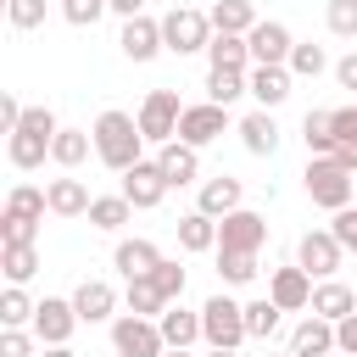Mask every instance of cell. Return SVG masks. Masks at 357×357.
I'll return each mask as SVG.
<instances>
[{
    "instance_id": "6da1fadb",
    "label": "cell",
    "mask_w": 357,
    "mask_h": 357,
    "mask_svg": "<svg viewBox=\"0 0 357 357\" xmlns=\"http://www.w3.org/2000/svg\"><path fill=\"white\" fill-rule=\"evenodd\" d=\"M89 134H95V156H100L112 173H128V167L145 156V145H151V139L139 134V117H128V112H100Z\"/></svg>"
},
{
    "instance_id": "7a4b0ae2",
    "label": "cell",
    "mask_w": 357,
    "mask_h": 357,
    "mask_svg": "<svg viewBox=\"0 0 357 357\" xmlns=\"http://www.w3.org/2000/svg\"><path fill=\"white\" fill-rule=\"evenodd\" d=\"M301 184H307L312 206L340 212V206H351V184H357V173H346L335 156H312V162H307V173H301Z\"/></svg>"
},
{
    "instance_id": "3957f363",
    "label": "cell",
    "mask_w": 357,
    "mask_h": 357,
    "mask_svg": "<svg viewBox=\"0 0 357 357\" xmlns=\"http://www.w3.org/2000/svg\"><path fill=\"white\" fill-rule=\"evenodd\" d=\"M201 340L206 346H245L251 340V329H245V301H234V296H212L206 307H201Z\"/></svg>"
},
{
    "instance_id": "277c9868",
    "label": "cell",
    "mask_w": 357,
    "mask_h": 357,
    "mask_svg": "<svg viewBox=\"0 0 357 357\" xmlns=\"http://www.w3.org/2000/svg\"><path fill=\"white\" fill-rule=\"evenodd\" d=\"M212 17L206 11H195V6H173L167 17H162V39H167V50L173 56H195V50H206L212 45Z\"/></svg>"
},
{
    "instance_id": "5b68a950",
    "label": "cell",
    "mask_w": 357,
    "mask_h": 357,
    "mask_svg": "<svg viewBox=\"0 0 357 357\" xmlns=\"http://www.w3.org/2000/svg\"><path fill=\"white\" fill-rule=\"evenodd\" d=\"M139 134L151 139V145H167V139H178V117H184V100H178V89H151L145 100H139Z\"/></svg>"
},
{
    "instance_id": "8992f818",
    "label": "cell",
    "mask_w": 357,
    "mask_h": 357,
    "mask_svg": "<svg viewBox=\"0 0 357 357\" xmlns=\"http://www.w3.org/2000/svg\"><path fill=\"white\" fill-rule=\"evenodd\" d=\"M112 351H117V357H162V351H167L162 324H156V318H139V312L112 318Z\"/></svg>"
},
{
    "instance_id": "52a82bcc",
    "label": "cell",
    "mask_w": 357,
    "mask_h": 357,
    "mask_svg": "<svg viewBox=\"0 0 357 357\" xmlns=\"http://www.w3.org/2000/svg\"><path fill=\"white\" fill-rule=\"evenodd\" d=\"M229 134V106H218V100H195V106H184V117H178V139L184 145H212V139H223Z\"/></svg>"
},
{
    "instance_id": "ba28073f",
    "label": "cell",
    "mask_w": 357,
    "mask_h": 357,
    "mask_svg": "<svg viewBox=\"0 0 357 357\" xmlns=\"http://www.w3.org/2000/svg\"><path fill=\"white\" fill-rule=\"evenodd\" d=\"M340 257H346V245H340L329 229H307V234L296 240V262H301L312 279H335V273H340Z\"/></svg>"
},
{
    "instance_id": "9c48e42d",
    "label": "cell",
    "mask_w": 357,
    "mask_h": 357,
    "mask_svg": "<svg viewBox=\"0 0 357 357\" xmlns=\"http://www.w3.org/2000/svg\"><path fill=\"white\" fill-rule=\"evenodd\" d=\"M262 240H268V218L262 212L240 206V212L218 218V251H262Z\"/></svg>"
},
{
    "instance_id": "30bf717a",
    "label": "cell",
    "mask_w": 357,
    "mask_h": 357,
    "mask_svg": "<svg viewBox=\"0 0 357 357\" xmlns=\"http://www.w3.org/2000/svg\"><path fill=\"white\" fill-rule=\"evenodd\" d=\"M167 190H173V184H167V173H162V162H156V156H151V162L139 156V162H134V167L123 173V195H128V201H134L139 212L162 206V195H167Z\"/></svg>"
},
{
    "instance_id": "8fae6325",
    "label": "cell",
    "mask_w": 357,
    "mask_h": 357,
    "mask_svg": "<svg viewBox=\"0 0 357 357\" xmlns=\"http://www.w3.org/2000/svg\"><path fill=\"white\" fill-rule=\"evenodd\" d=\"M78 324H84V318H78L73 296H67V301H61V296H45V301H39V312H33V335H39L45 346H67Z\"/></svg>"
},
{
    "instance_id": "7c38bea8",
    "label": "cell",
    "mask_w": 357,
    "mask_h": 357,
    "mask_svg": "<svg viewBox=\"0 0 357 357\" xmlns=\"http://www.w3.org/2000/svg\"><path fill=\"white\" fill-rule=\"evenodd\" d=\"M117 45H123V56L128 61H151V56H162L167 50V39H162V17H123V33H117Z\"/></svg>"
},
{
    "instance_id": "4fadbf2b",
    "label": "cell",
    "mask_w": 357,
    "mask_h": 357,
    "mask_svg": "<svg viewBox=\"0 0 357 357\" xmlns=\"http://www.w3.org/2000/svg\"><path fill=\"white\" fill-rule=\"evenodd\" d=\"M245 45H251V61H257V67H284V61H290V50H296L290 28H284V22H273V17H268V22H257V28L245 33Z\"/></svg>"
},
{
    "instance_id": "5bb4252c",
    "label": "cell",
    "mask_w": 357,
    "mask_h": 357,
    "mask_svg": "<svg viewBox=\"0 0 357 357\" xmlns=\"http://www.w3.org/2000/svg\"><path fill=\"white\" fill-rule=\"evenodd\" d=\"M268 296H273L284 312H307V307H312V273H307L301 262H290V268H273V279H268Z\"/></svg>"
},
{
    "instance_id": "9a60e30c",
    "label": "cell",
    "mask_w": 357,
    "mask_h": 357,
    "mask_svg": "<svg viewBox=\"0 0 357 357\" xmlns=\"http://www.w3.org/2000/svg\"><path fill=\"white\" fill-rule=\"evenodd\" d=\"M156 162H162V173H167V184H173V190H184V184H195V178H201V151H195V145H184V139H167V145L156 151Z\"/></svg>"
},
{
    "instance_id": "2e32d148",
    "label": "cell",
    "mask_w": 357,
    "mask_h": 357,
    "mask_svg": "<svg viewBox=\"0 0 357 357\" xmlns=\"http://www.w3.org/2000/svg\"><path fill=\"white\" fill-rule=\"evenodd\" d=\"M234 134H240V145H245L251 156H273V151H279V123H273V112H262V106L245 112Z\"/></svg>"
},
{
    "instance_id": "e0dca14e",
    "label": "cell",
    "mask_w": 357,
    "mask_h": 357,
    "mask_svg": "<svg viewBox=\"0 0 357 357\" xmlns=\"http://www.w3.org/2000/svg\"><path fill=\"white\" fill-rule=\"evenodd\" d=\"M73 307H78L84 324H106V318L117 312V290H112L106 279H84V284L73 290Z\"/></svg>"
},
{
    "instance_id": "ac0fdd59",
    "label": "cell",
    "mask_w": 357,
    "mask_h": 357,
    "mask_svg": "<svg viewBox=\"0 0 357 357\" xmlns=\"http://www.w3.org/2000/svg\"><path fill=\"white\" fill-rule=\"evenodd\" d=\"M290 351H296V357H324V351H335V324L318 318V312H307V318L290 329Z\"/></svg>"
},
{
    "instance_id": "d6986e66",
    "label": "cell",
    "mask_w": 357,
    "mask_h": 357,
    "mask_svg": "<svg viewBox=\"0 0 357 357\" xmlns=\"http://www.w3.org/2000/svg\"><path fill=\"white\" fill-rule=\"evenodd\" d=\"M245 78H251L257 106H262V112H273V106H284V100H290V78H296V73H290V67H251Z\"/></svg>"
},
{
    "instance_id": "ffe728a7",
    "label": "cell",
    "mask_w": 357,
    "mask_h": 357,
    "mask_svg": "<svg viewBox=\"0 0 357 357\" xmlns=\"http://www.w3.org/2000/svg\"><path fill=\"white\" fill-rule=\"evenodd\" d=\"M240 178H229V173H218V178H206L201 184V195H195V206L206 212V218H229V212H240Z\"/></svg>"
},
{
    "instance_id": "44dd1931",
    "label": "cell",
    "mask_w": 357,
    "mask_h": 357,
    "mask_svg": "<svg viewBox=\"0 0 357 357\" xmlns=\"http://www.w3.org/2000/svg\"><path fill=\"white\" fill-rule=\"evenodd\" d=\"M307 312H318V318L340 324L346 312H357V290H351V284H340V279H324V284H312V307H307Z\"/></svg>"
},
{
    "instance_id": "7402d4cb",
    "label": "cell",
    "mask_w": 357,
    "mask_h": 357,
    "mask_svg": "<svg viewBox=\"0 0 357 357\" xmlns=\"http://www.w3.org/2000/svg\"><path fill=\"white\" fill-rule=\"evenodd\" d=\"M45 195H50V212L56 218H89V190H84V178H50L45 184Z\"/></svg>"
},
{
    "instance_id": "603a6c76",
    "label": "cell",
    "mask_w": 357,
    "mask_h": 357,
    "mask_svg": "<svg viewBox=\"0 0 357 357\" xmlns=\"http://www.w3.org/2000/svg\"><path fill=\"white\" fill-rule=\"evenodd\" d=\"M156 262H162V251H156L151 240H117V251H112V268H117L123 279H145Z\"/></svg>"
},
{
    "instance_id": "cb8c5ba5",
    "label": "cell",
    "mask_w": 357,
    "mask_h": 357,
    "mask_svg": "<svg viewBox=\"0 0 357 357\" xmlns=\"http://www.w3.org/2000/svg\"><path fill=\"white\" fill-rule=\"evenodd\" d=\"M156 324H162V340H167V346H195V340H201V312H190V307H178V301H167Z\"/></svg>"
},
{
    "instance_id": "d4e9b609",
    "label": "cell",
    "mask_w": 357,
    "mask_h": 357,
    "mask_svg": "<svg viewBox=\"0 0 357 357\" xmlns=\"http://www.w3.org/2000/svg\"><path fill=\"white\" fill-rule=\"evenodd\" d=\"M206 61L212 67H240V73H251L257 61H251V45H245V33H212V45H206Z\"/></svg>"
},
{
    "instance_id": "484cf974",
    "label": "cell",
    "mask_w": 357,
    "mask_h": 357,
    "mask_svg": "<svg viewBox=\"0 0 357 357\" xmlns=\"http://www.w3.org/2000/svg\"><path fill=\"white\" fill-rule=\"evenodd\" d=\"M6 156H11V167H17V173H28V167H39V162L50 156V139H45V134L17 128V134H6Z\"/></svg>"
},
{
    "instance_id": "4316f807",
    "label": "cell",
    "mask_w": 357,
    "mask_h": 357,
    "mask_svg": "<svg viewBox=\"0 0 357 357\" xmlns=\"http://www.w3.org/2000/svg\"><path fill=\"white\" fill-rule=\"evenodd\" d=\"M178 245L184 251H218V218H206L201 206L178 218Z\"/></svg>"
},
{
    "instance_id": "83f0119b",
    "label": "cell",
    "mask_w": 357,
    "mask_h": 357,
    "mask_svg": "<svg viewBox=\"0 0 357 357\" xmlns=\"http://www.w3.org/2000/svg\"><path fill=\"white\" fill-rule=\"evenodd\" d=\"M206 17H212V28H218V33H251V28L262 22L251 0H218Z\"/></svg>"
},
{
    "instance_id": "f1b7e54d",
    "label": "cell",
    "mask_w": 357,
    "mask_h": 357,
    "mask_svg": "<svg viewBox=\"0 0 357 357\" xmlns=\"http://www.w3.org/2000/svg\"><path fill=\"white\" fill-rule=\"evenodd\" d=\"M240 95H251V78H245L240 67H212V73H206V100L234 106Z\"/></svg>"
},
{
    "instance_id": "f546056e",
    "label": "cell",
    "mask_w": 357,
    "mask_h": 357,
    "mask_svg": "<svg viewBox=\"0 0 357 357\" xmlns=\"http://www.w3.org/2000/svg\"><path fill=\"white\" fill-rule=\"evenodd\" d=\"M89 151H95V134H89V128H61V134L50 139V162H56V167H78Z\"/></svg>"
},
{
    "instance_id": "4dcf8cb0",
    "label": "cell",
    "mask_w": 357,
    "mask_h": 357,
    "mask_svg": "<svg viewBox=\"0 0 357 357\" xmlns=\"http://www.w3.org/2000/svg\"><path fill=\"white\" fill-rule=\"evenodd\" d=\"M301 139L312 156H335V112H307L301 117Z\"/></svg>"
},
{
    "instance_id": "1f68e13d",
    "label": "cell",
    "mask_w": 357,
    "mask_h": 357,
    "mask_svg": "<svg viewBox=\"0 0 357 357\" xmlns=\"http://www.w3.org/2000/svg\"><path fill=\"white\" fill-rule=\"evenodd\" d=\"M128 212H134V201H128L123 190H117V195H95V201H89V223H95V229H106V234H112V229H123V223H128Z\"/></svg>"
},
{
    "instance_id": "d6a6232c",
    "label": "cell",
    "mask_w": 357,
    "mask_h": 357,
    "mask_svg": "<svg viewBox=\"0 0 357 357\" xmlns=\"http://www.w3.org/2000/svg\"><path fill=\"white\" fill-rule=\"evenodd\" d=\"M0 273H6L11 284H28V279L39 273V251H33V245H0Z\"/></svg>"
},
{
    "instance_id": "836d02e7",
    "label": "cell",
    "mask_w": 357,
    "mask_h": 357,
    "mask_svg": "<svg viewBox=\"0 0 357 357\" xmlns=\"http://www.w3.org/2000/svg\"><path fill=\"white\" fill-rule=\"evenodd\" d=\"M162 307H167V296L156 290L151 273H145V279H128V312H139V318H162Z\"/></svg>"
},
{
    "instance_id": "e575fe53",
    "label": "cell",
    "mask_w": 357,
    "mask_h": 357,
    "mask_svg": "<svg viewBox=\"0 0 357 357\" xmlns=\"http://www.w3.org/2000/svg\"><path fill=\"white\" fill-rule=\"evenodd\" d=\"M6 212H17V218H45L50 212V195L45 190H33V184H11V195H6Z\"/></svg>"
},
{
    "instance_id": "d590c367",
    "label": "cell",
    "mask_w": 357,
    "mask_h": 357,
    "mask_svg": "<svg viewBox=\"0 0 357 357\" xmlns=\"http://www.w3.org/2000/svg\"><path fill=\"white\" fill-rule=\"evenodd\" d=\"M218 279L223 284H251L257 279V251H218Z\"/></svg>"
},
{
    "instance_id": "8d00e7d4",
    "label": "cell",
    "mask_w": 357,
    "mask_h": 357,
    "mask_svg": "<svg viewBox=\"0 0 357 357\" xmlns=\"http://www.w3.org/2000/svg\"><path fill=\"white\" fill-rule=\"evenodd\" d=\"M33 312H39V301H28L22 284H6V296H0V324H6V329H22V324H33Z\"/></svg>"
},
{
    "instance_id": "74e56055",
    "label": "cell",
    "mask_w": 357,
    "mask_h": 357,
    "mask_svg": "<svg viewBox=\"0 0 357 357\" xmlns=\"http://www.w3.org/2000/svg\"><path fill=\"white\" fill-rule=\"evenodd\" d=\"M279 301L273 296H262V301H245V329H251V340H268L273 329H279Z\"/></svg>"
},
{
    "instance_id": "f35d334b",
    "label": "cell",
    "mask_w": 357,
    "mask_h": 357,
    "mask_svg": "<svg viewBox=\"0 0 357 357\" xmlns=\"http://www.w3.org/2000/svg\"><path fill=\"white\" fill-rule=\"evenodd\" d=\"M284 67H290L296 78H318V73H329V56H324V45H312V39H307V45H296V50H290V61H284Z\"/></svg>"
},
{
    "instance_id": "ab89813d",
    "label": "cell",
    "mask_w": 357,
    "mask_h": 357,
    "mask_svg": "<svg viewBox=\"0 0 357 357\" xmlns=\"http://www.w3.org/2000/svg\"><path fill=\"white\" fill-rule=\"evenodd\" d=\"M324 22H329V33H340V39H357V0H329Z\"/></svg>"
},
{
    "instance_id": "60d3db41",
    "label": "cell",
    "mask_w": 357,
    "mask_h": 357,
    "mask_svg": "<svg viewBox=\"0 0 357 357\" xmlns=\"http://www.w3.org/2000/svg\"><path fill=\"white\" fill-rule=\"evenodd\" d=\"M33 218H17V212H0V245H33Z\"/></svg>"
},
{
    "instance_id": "b9f144b4",
    "label": "cell",
    "mask_w": 357,
    "mask_h": 357,
    "mask_svg": "<svg viewBox=\"0 0 357 357\" xmlns=\"http://www.w3.org/2000/svg\"><path fill=\"white\" fill-rule=\"evenodd\" d=\"M6 22L22 28V33L39 28V22H45V0H6Z\"/></svg>"
},
{
    "instance_id": "7bdbcfd3",
    "label": "cell",
    "mask_w": 357,
    "mask_h": 357,
    "mask_svg": "<svg viewBox=\"0 0 357 357\" xmlns=\"http://www.w3.org/2000/svg\"><path fill=\"white\" fill-rule=\"evenodd\" d=\"M151 279H156V290H162L167 301H178V296H184V268H178V262H167V257H162V262L151 268Z\"/></svg>"
},
{
    "instance_id": "ee69618b",
    "label": "cell",
    "mask_w": 357,
    "mask_h": 357,
    "mask_svg": "<svg viewBox=\"0 0 357 357\" xmlns=\"http://www.w3.org/2000/svg\"><path fill=\"white\" fill-rule=\"evenodd\" d=\"M100 11H112V6H106V0H61V17H67L73 28H95Z\"/></svg>"
},
{
    "instance_id": "f6af8a7d",
    "label": "cell",
    "mask_w": 357,
    "mask_h": 357,
    "mask_svg": "<svg viewBox=\"0 0 357 357\" xmlns=\"http://www.w3.org/2000/svg\"><path fill=\"white\" fill-rule=\"evenodd\" d=\"M17 128H28V134H45V139H56V134H61V123H56V112H50V106H28Z\"/></svg>"
},
{
    "instance_id": "bcb514c9",
    "label": "cell",
    "mask_w": 357,
    "mask_h": 357,
    "mask_svg": "<svg viewBox=\"0 0 357 357\" xmlns=\"http://www.w3.org/2000/svg\"><path fill=\"white\" fill-rule=\"evenodd\" d=\"M329 234H335L346 251H357V206H340V212H335V223H329Z\"/></svg>"
},
{
    "instance_id": "7dc6e473",
    "label": "cell",
    "mask_w": 357,
    "mask_h": 357,
    "mask_svg": "<svg viewBox=\"0 0 357 357\" xmlns=\"http://www.w3.org/2000/svg\"><path fill=\"white\" fill-rule=\"evenodd\" d=\"M0 357H33V335L6 329V335H0Z\"/></svg>"
},
{
    "instance_id": "c3c4849f",
    "label": "cell",
    "mask_w": 357,
    "mask_h": 357,
    "mask_svg": "<svg viewBox=\"0 0 357 357\" xmlns=\"http://www.w3.org/2000/svg\"><path fill=\"white\" fill-rule=\"evenodd\" d=\"M335 351H346V357H357V312H346V318L335 324Z\"/></svg>"
},
{
    "instance_id": "681fc988",
    "label": "cell",
    "mask_w": 357,
    "mask_h": 357,
    "mask_svg": "<svg viewBox=\"0 0 357 357\" xmlns=\"http://www.w3.org/2000/svg\"><path fill=\"white\" fill-rule=\"evenodd\" d=\"M22 112H28V106H22V100H17L11 89H6V95H0V128H6V134H17V123H22Z\"/></svg>"
},
{
    "instance_id": "f907efd6",
    "label": "cell",
    "mask_w": 357,
    "mask_h": 357,
    "mask_svg": "<svg viewBox=\"0 0 357 357\" xmlns=\"http://www.w3.org/2000/svg\"><path fill=\"white\" fill-rule=\"evenodd\" d=\"M340 139H357V100L335 112V145H340Z\"/></svg>"
},
{
    "instance_id": "816d5d0a",
    "label": "cell",
    "mask_w": 357,
    "mask_h": 357,
    "mask_svg": "<svg viewBox=\"0 0 357 357\" xmlns=\"http://www.w3.org/2000/svg\"><path fill=\"white\" fill-rule=\"evenodd\" d=\"M335 84H340V89H351V95H357V50H351V56H340V61H335Z\"/></svg>"
},
{
    "instance_id": "f5cc1de1",
    "label": "cell",
    "mask_w": 357,
    "mask_h": 357,
    "mask_svg": "<svg viewBox=\"0 0 357 357\" xmlns=\"http://www.w3.org/2000/svg\"><path fill=\"white\" fill-rule=\"evenodd\" d=\"M335 162H340L346 173H357V139H340V145H335Z\"/></svg>"
},
{
    "instance_id": "db71d44e",
    "label": "cell",
    "mask_w": 357,
    "mask_h": 357,
    "mask_svg": "<svg viewBox=\"0 0 357 357\" xmlns=\"http://www.w3.org/2000/svg\"><path fill=\"white\" fill-rule=\"evenodd\" d=\"M106 6H112L117 17H139V11H145V0H106Z\"/></svg>"
},
{
    "instance_id": "11a10c76",
    "label": "cell",
    "mask_w": 357,
    "mask_h": 357,
    "mask_svg": "<svg viewBox=\"0 0 357 357\" xmlns=\"http://www.w3.org/2000/svg\"><path fill=\"white\" fill-rule=\"evenodd\" d=\"M206 357H240V346H206Z\"/></svg>"
},
{
    "instance_id": "9f6ffc18",
    "label": "cell",
    "mask_w": 357,
    "mask_h": 357,
    "mask_svg": "<svg viewBox=\"0 0 357 357\" xmlns=\"http://www.w3.org/2000/svg\"><path fill=\"white\" fill-rule=\"evenodd\" d=\"M45 357H78L73 346H45Z\"/></svg>"
},
{
    "instance_id": "6f0895ef",
    "label": "cell",
    "mask_w": 357,
    "mask_h": 357,
    "mask_svg": "<svg viewBox=\"0 0 357 357\" xmlns=\"http://www.w3.org/2000/svg\"><path fill=\"white\" fill-rule=\"evenodd\" d=\"M162 357H190V346H167V351H162Z\"/></svg>"
},
{
    "instance_id": "680465c9",
    "label": "cell",
    "mask_w": 357,
    "mask_h": 357,
    "mask_svg": "<svg viewBox=\"0 0 357 357\" xmlns=\"http://www.w3.org/2000/svg\"><path fill=\"white\" fill-rule=\"evenodd\" d=\"M324 357H346V351H324Z\"/></svg>"
},
{
    "instance_id": "91938a15",
    "label": "cell",
    "mask_w": 357,
    "mask_h": 357,
    "mask_svg": "<svg viewBox=\"0 0 357 357\" xmlns=\"http://www.w3.org/2000/svg\"><path fill=\"white\" fill-rule=\"evenodd\" d=\"M279 357H296V351H279Z\"/></svg>"
}]
</instances>
